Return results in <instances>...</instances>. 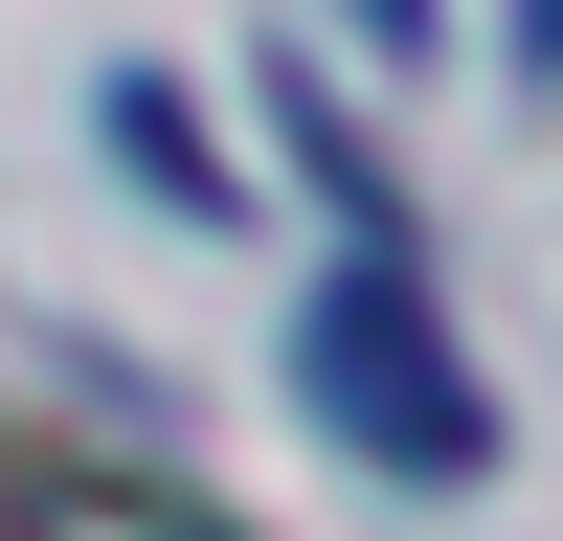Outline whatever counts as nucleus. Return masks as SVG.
Here are the masks:
<instances>
[{"mask_svg": "<svg viewBox=\"0 0 563 541\" xmlns=\"http://www.w3.org/2000/svg\"><path fill=\"white\" fill-rule=\"evenodd\" d=\"M113 158H158L180 203H225V158H203V113H180V90H113Z\"/></svg>", "mask_w": 563, "mask_h": 541, "instance_id": "obj_3", "label": "nucleus"}, {"mask_svg": "<svg viewBox=\"0 0 563 541\" xmlns=\"http://www.w3.org/2000/svg\"><path fill=\"white\" fill-rule=\"evenodd\" d=\"M339 23H361V45H429V0H339Z\"/></svg>", "mask_w": 563, "mask_h": 541, "instance_id": "obj_4", "label": "nucleus"}, {"mask_svg": "<svg viewBox=\"0 0 563 541\" xmlns=\"http://www.w3.org/2000/svg\"><path fill=\"white\" fill-rule=\"evenodd\" d=\"M0 541H225V519H180L135 474H0Z\"/></svg>", "mask_w": 563, "mask_h": 541, "instance_id": "obj_2", "label": "nucleus"}, {"mask_svg": "<svg viewBox=\"0 0 563 541\" xmlns=\"http://www.w3.org/2000/svg\"><path fill=\"white\" fill-rule=\"evenodd\" d=\"M294 384H316V429H339V451H384V474H429V496L496 451V406H474V361H451V316H429V270H406V249H339V270H316Z\"/></svg>", "mask_w": 563, "mask_h": 541, "instance_id": "obj_1", "label": "nucleus"}]
</instances>
